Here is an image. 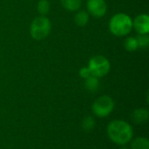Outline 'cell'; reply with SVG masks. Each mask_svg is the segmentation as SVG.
Returning <instances> with one entry per match:
<instances>
[{"mask_svg": "<svg viewBox=\"0 0 149 149\" xmlns=\"http://www.w3.org/2000/svg\"><path fill=\"white\" fill-rule=\"evenodd\" d=\"M107 133L109 139L119 146H126L133 140L134 136L132 126L122 120L111 121L107 127Z\"/></svg>", "mask_w": 149, "mask_h": 149, "instance_id": "6da1fadb", "label": "cell"}, {"mask_svg": "<svg viewBox=\"0 0 149 149\" xmlns=\"http://www.w3.org/2000/svg\"><path fill=\"white\" fill-rule=\"evenodd\" d=\"M133 28V20L125 13H117L109 21V30L116 37L127 35Z\"/></svg>", "mask_w": 149, "mask_h": 149, "instance_id": "7a4b0ae2", "label": "cell"}, {"mask_svg": "<svg viewBox=\"0 0 149 149\" xmlns=\"http://www.w3.org/2000/svg\"><path fill=\"white\" fill-rule=\"evenodd\" d=\"M51 28L52 24L49 18H47L45 16H40L32 21L30 32L34 39L42 40L49 35Z\"/></svg>", "mask_w": 149, "mask_h": 149, "instance_id": "3957f363", "label": "cell"}, {"mask_svg": "<svg viewBox=\"0 0 149 149\" xmlns=\"http://www.w3.org/2000/svg\"><path fill=\"white\" fill-rule=\"evenodd\" d=\"M114 106V101L110 96L102 95L92 105V112L99 118H106L113 113Z\"/></svg>", "mask_w": 149, "mask_h": 149, "instance_id": "277c9868", "label": "cell"}, {"mask_svg": "<svg viewBox=\"0 0 149 149\" xmlns=\"http://www.w3.org/2000/svg\"><path fill=\"white\" fill-rule=\"evenodd\" d=\"M111 65L109 60L101 55H96L90 58L88 69L93 76L101 78L106 76L110 71Z\"/></svg>", "mask_w": 149, "mask_h": 149, "instance_id": "5b68a950", "label": "cell"}, {"mask_svg": "<svg viewBox=\"0 0 149 149\" xmlns=\"http://www.w3.org/2000/svg\"><path fill=\"white\" fill-rule=\"evenodd\" d=\"M88 12L95 17H102L105 16L107 5L105 0H88L87 1Z\"/></svg>", "mask_w": 149, "mask_h": 149, "instance_id": "8992f818", "label": "cell"}, {"mask_svg": "<svg viewBox=\"0 0 149 149\" xmlns=\"http://www.w3.org/2000/svg\"><path fill=\"white\" fill-rule=\"evenodd\" d=\"M133 27L139 34H148L149 32V17L147 14L137 16L133 21Z\"/></svg>", "mask_w": 149, "mask_h": 149, "instance_id": "52a82bcc", "label": "cell"}, {"mask_svg": "<svg viewBox=\"0 0 149 149\" xmlns=\"http://www.w3.org/2000/svg\"><path fill=\"white\" fill-rule=\"evenodd\" d=\"M149 118L148 110L145 108H138L134 110L131 114V120L136 125H142L145 124Z\"/></svg>", "mask_w": 149, "mask_h": 149, "instance_id": "ba28073f", "label": "cell"}, {"mask_svg": "<svg viewBox=\"0 0 149 149\" xmlns=\"http://www.w3.org/2000/svg\"><path fill=\"white\" fill-rule=\"evenodd\" d=\"M131 149H149V140L142 136L136 137L132 141Z\"/></svg>", "mask_w": 149, "mask_h": 149, "instance_id": "9c48e42d", "label": "cell"}, {"mask_svg": "<svg viewBox=\"0 0 149 149\" xmlns=\"http://www.w3.org/2000/svg\"><path fill=\"white\" fill-rule=\"evenodd\" d=\"M99 78H96L93 75L89 76L88 78H86L85 79V87L86 90H88L89 92H96L99 88L100 83H99Z\"/></svg>", "mask_w": 149, "mask_h": 149, "instance_id": "30bf717a", "label": "cell"}, {"mask_svg": "<svg viewBox=\"0 0 149 149\" xmlns=\"http://www.w3.org/2000/svg\"><path fill=\"white\" fill-rule=\"evenodd\" d=\"M89 20V14L85 10H79L74 17V21L78 26H85Z\"/></svg>", "mask_w": 149, "mask_h": 149, "instance_id": "8fae6325", "label": "cell"}, {"mask_svg": "<svg viewBox=\"0 0 149 149\" xmlns=\"http://www.w3.org/2000/svg\"><path fill=\"white\" fill-rule=\"evenodd\" d=\"M61 3L67 10L75 11L79 9L81 5V0H61Z\"/></svg>", "mask_w": 149, "mask_h": 149, "instance_id": "7c38bea8", "label": "cell"}, {"mask_svg": "<svg viewBox=\"0 0 149 149\" xmlns=\"http://www.w3.org/2000/svg\"><path fill=\"white\" fill-rule=\"evenodd\" d=\"M95 120L93 117L92 116H86L83 121H82V124H81V127L83 128V130L85 132H90L92 131L93 129H94L95 127Z\"/></svg>", "mask_w": 149, "mask_h": 149, "instance_id": "4fadbf2b", "label": "cell"}, {"mask_svg": "<svg viewBox=\"0 0 149 149\" xmlns=\"http://www.w3.org/2000/svg\"><path fill=\"white\" fill-rule=\"evenodd\" d=\"M124 46H125V49L127 51H128V52L136 51L139 48L136 38H134V37L127 38L126 40H125V43H124Z\"/></svg>", "mask_w": 149, "mask_h": 149, "instance_id": "5bb4252c", "label": "cell"}, {"mask_svg": "<svg viewBox=\"0 0 149 149\" xmlns=\"http://www.w3.org/2000/svg\"><path fill=\"white\" fill-rule=\"evenodd\" d=\"M37 9L41 16H45L50 10V3L47 0H40L38 3Z\"/></svg>", "mask_w": 149, "mask_h": 149, "instance_id": "9a60e30c", "label": "cell"}, {"mask_svg": "<svg viewBox=\"0 0 149 149\" xmlns=\"http://www.w3.org/2000/svg\"><path fill=\"white\" fill-rule=\"evenodd\" d=\"M138 46L141 48H147L149 45V38L148 34H139V36L136 38Z\"/></svg>", "mask_w": 149, "mask_h": 149, "instance_id": "2e32d148", "label": "cell"}, {"mask_svg": "<svg viewBox=\"0 0 149 149\" xmlns=\"http://www.w3.org/2000/svg\"><path fill=\"white\" fill-rule=\"evenodd\" d=\"M79 75L81 78H83L84 79H86V78H88L89 76H91V72H90V70L88 69V67H82L80 70H79Z\"/></svg>", "mask_w": 149, "mask_h": 149, "instance_id": "e0dca14e", "label": "cell"}, {"mask_svg": "<svg viewBox=\"0 0 149 149\" xmlns=\"http://www.w3.org/2000/svg\"><path fill=\"white\" fill-rule=\"evenodd\" d=\"M120 149H129L128 148H120Z\"/></svg>", "mask_w": 149, "mask_h": 149, "instance_id": "ac0fdd59", "label": "cell"}]
</instances>
